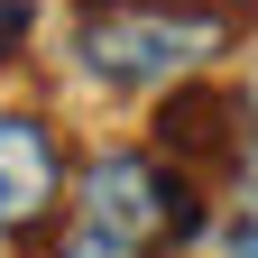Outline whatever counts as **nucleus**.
I'll return each instance as SVG.
<instances>
[{
	"mask_svg": "<svg viewBox=\"0 0 258 258\" xmlns=\"http://www.w3.org/2000/svg\"><path fill=\"white\" fill-rule=\"evenodd\" d=\"M74 212L102 221L111 240H129L139 258H148V249H184V240L212 231L203 184H194L175 157H157V148H102V157L74 175Z\"/></svg>",
	"mask_w": 258,
	"mask_h": 258,
	"instance_id": "obj_2",
	"label": "nucleus"
},
{
	"mask_svg": "<svg viewBox=\"0 0 258 258\" xmlns=\"http://www.w3.org/2000/svg\"><path fill=\"white\" fill-rule=\"evenodd\" d=\"M258 37V0H74L64 55L92 92L157 102L175 83H203L221 55Z\"/></svg>",
	"mask_w": 258,
	"mask_h": 258,
	"instance_id": "obj_1",
	"label": "nucleus"
},
{
	"mask_svg": "<svg viewBox=\"0 0 258 258\" xmlns=\"http://www.w3.org/2000/svg\"><path fill=\"white\" fill-rule=\"evenodd\" d=\"M157 157H175V166L203 184V175H240L249 166V111L231 102V92H212V83H175V92H157Z\"/></svg>",
	"mask_w": 258,
	"mask_h": 258,
	"instance_id": "obj_3",
	"label": "nucleus"
},
{
	"mask_svg": "<svg viewBox=\"0 0 258 258\" xmlns=\"http://www.w3.org/2000/svg\"><path fill=\"white\" fill-rule=\"evenodd\" d=\"M0 240H10V231H0ZM0 258H10V249H0Z\"/></svg>",
	"mask_w": 258,
	"mask_h": 258,
	"instance_id": "obj_8",
	"label": "nucleus"
},
{
	"mask_svg": "<svg viewBox=\"0 0 258 258\" xmlns=\"http://www.w3.org/2000/svg\"><path fill=\"white\" fill-rule=\"evenodd\" d=\"M64 212V139L46 111L0 102V231H55Z\"/></svg>",
	"mask_w": 258,
	"mask_h": 258,
	"instance_id": "obj_4",
	"label": "nucleus"
},
{
	"mask_svg": "<svg viewBox=\"0 0 258 258\" xmlns=\"http://www.w3.org/2000/svg\"><path fill=\"white\" fill-rule=\"evenodd\" d=\"M240 111H249V166H240V194L258 203V83H249V102H240Z\"/></svg>",
	"mask_w": 258,
	"mask_h": 258,
	"instance_id": "obj_7",
	"label": "nucleus"
},
{
	"mask_svg": "<svg viewBox=\"0 0 258 258\" xmlns=\"http://www.w3.org/2000/svg\"><path fill=\"white\" fill-rule=\"evenodd\" d=\"M46 258H139V249H129V240H111L102 231V221H64V231H46Z\"/></svg>",
	"mask_w": 258,
	"mask_h": 258,
	"instance_id": "obj_5",
	"label": "nucleus"
},
{
	"mask_svg": "<svg viewBox=\"0 0 258 258\" xmlns=\"http://www.w3.org/2000/svg\"><path fill=\"white\" fill-rule=\"evenodd\" d=\"M221 258H258V212H240L231 231H221Z\"/></svg>",
	"mask_w": 258,
	"mask_h": 258,
	"instance_id": "obj_6",
	"label": "nucleus"
}]
</instances>
